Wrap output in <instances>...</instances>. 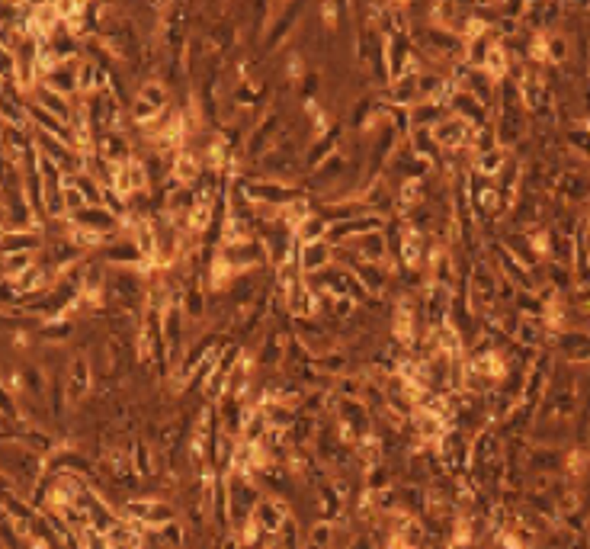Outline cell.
<instances>
[{"instance_id": "obj_5", "label": "cell", "mask_w": 590, "mask_h": 549, "mask_svg": "<svg viewBox=\"0 0 590 549\" xmlns=\"http://www.w3.org/2000/svg\"><path fill=\"white\" fill-rule=\"evenodd\" d=\"M327 248H324L321 241H312V244H305V257H302V263H305V270H321L324 263H327Z\"/></svg>"}, {"instance_id": "obj_3", "label": "cell", "mask_w": 590, "mask_h": 549, "mask_svg": "<svg viewBox=\"0 0 590 549\" xmlns=\"http://www.w3.org/2000/svg\"><path fill=\"white\" fill-rule=\"evenodd\" d=\"M87 386H90L87 363H83V360H74V363H71V379H68V392H71V399L83 395V392H87Z\"/></svg>"}, {"instance_id": "obj_4", "label": "cell", "mask_w": 590, "mask_h": 549, "mask_svg": "<svg viewBox=\"0 0 590 549\" xmlns=\"http://www.w3.org/2000/svg\"><path fill=\"white\" fill-rule=\"evenodd\" d=\"M395 335L401 337V341H411L414 337V312L407 308V302H401L395 312Z\"/></svg>"}, {"instance_id": "obj_6", "label": "cell", "mask_w": 590, "mask_h": 549, "mask_svg": "<svg viewBox=\"0 0 590 549\" xmlns=\"http://www.w3.org/2000/svg\"><path fill=\"white\" fill-rule=\"evenodd\" d=\"M3 248H7V254H13L17 251V248H39V234L36 232H23V234H7V244H3Z\"/></svg>"}, {"instance_id": "obj_2", "label": "cell", "mask_w": 590, "mask_h": 549, "mask_svg": "<svg viewBox=\"0 0 590 549\" xmlns=\"http://www.w3.org/2000/svg\"><path fill=\"white\" fill-rule=\"evenodd\" d=\"M199 174H203V164H199V158H196L193 151H180V154H176V164H174V177L186 186V183H193Z\"/></svg>"}, {"instance_id": "obj_1", "label": "cell", "mask_w": 590, "mask_h": 549, "mask_svg": "<svg viewBox=\"0 0 590 549\" xmlns=\"http://www.w3.org/2000/svg\"><path fill=\"white\" fill-rule=\"evenodd\" d=\"M148 183V174L141 168L139 161L132 158H122L116 161V170H112V190L119 196H132V193H141Z\"/></svg>"}]
</instances>
